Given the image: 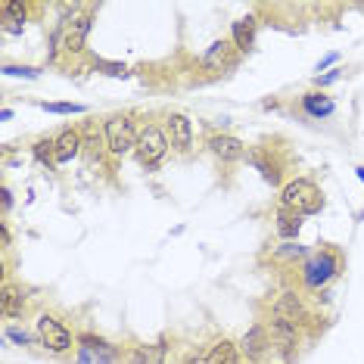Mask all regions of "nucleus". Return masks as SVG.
Returning <instances> with one entry per match:
<instances>
[{"instance_id":"nucleus-26","label":"nucleus","mask_w":364,"mask_h":364,"mask_svg":"<svg viewBox=\"0 0 364 364\" xmlns=\"http://www.w3.org/2000/svg\"><path fill=\"white\" fill-rule=\"evenodd\" d=\"M4 75H16V78H38L41 69H35V65H4Z\"/></svg>"},{"instance_id":"nucleus-1","label":"nucleus","mask_w":364,"mask_h":364,"mask_svg":"<svg viewBox=\"0 0 364 364\" xmlns=\"http://www.w3.org/2000/svg\"><path fill=\"white\" fill-rule=\"evenodd\" d=\"M280 209H289L296 215H318L324 209V196H321V190L311 184V181L305 178H296L289 181V184L280 190Z\"/></svg>"},{"instance_id":"nucleus-23","label":"nucleus","mask_w":364,"mask_h":364,"mask_svg":"<svg viewBox=\"0 0 364 364\" xmlns=\"http://www.w3.org/2000/svg\"><path fill=\"white\" fill-rule=\"evenodd\" d=\"M31 153H35V159L41 165H47V168H53L56 159H53V137H41L35 146H31Z\"/></svg>"},{"instance_id":"nucleus-19","label":"nucleus","mask_w":364,"mask_h":364,"mask_svg":"<svg viewBox=\"0 0 364 364\" xmlns=\"http://www.w3.org/2000/svg\"><path fill=\"white\" fill-rule=\"evenodd\" d=\"M0 311H4V318H19V314L26 311V296H22L13 284H4V293H0Z\"/></svg>"},{"instance_id":"nucleus-18","label":"nucleus","mask_w":364,"mask_h":364,"mask_svg":"<svg viewBox=\"0 0 364 364\" xmlns=\"http://www.w3.org/2000/svg\"><path fill=\"white\" fill-rule=\"evenodd\" d=\"M302 109L311 115V119H327V115H333V100L324 94H318V90H309V94L302 97Z\"/></svg>"},{"instance_id":"nucleus-4","label":"nucleus","mask_w":364,"mask_h":364,"mask_svg":"<svg viewBox=\"0 0 364 364\" xmlns=\"http://www.w3.org/2000/svg\"><path fill=\"white\" fill-rule=\"evenodd\" d=\"M90 26H94V10H85L72 19L63 22L60 35H56V50H65V53H81L85 50V41L90 35Z\"/></svg>"},{"instance_id":"nucleus-6","label":"nucleus","mask_w":364,"mask_h":364,"mask_svg":"<svg viewBox=\"0 0 364 364\" xmlns=\"http://www.w3.org/2000/svg\"><path fill=\"white\" fill-rule=\"evenodd\" d=\"M119 361H122V352L115 349L112 343H106V339H100V336H90V333L78 336L75 364H119Z\"/></svg>"},{"instance_id":"nucleus-14","label":"nucleus","mask_w":364,"mask_h":364,"mask_svg":"<svg viewBox=\"0 0 364 364\" xmlns=\"http://www.w3.org/2000/svg\"><path fill=\"white\" fill-rule=\"evenodd\" d=\"M168 140L178 153H187L193 146V125H190L187 115H181V112L168 115Z\"/></svg>"},{"instance_id":"nucleus-2","label":"nucleus","mask_w":364,"mask_h":364,"mask_svg":"<svg viewBox=\"0 0 364 364\" xmlns=\"http://www.w3.org/2000/svg\"><path fill=\"white\" fill-rule=\"evenodd\" d=\"M168 146H171V140H168V134H165V131H162L159 125H144V128H140V134H137V146H134V153H137L140 165H144L146 171H153L156 165H159V162L165 159Z\"/></svg>"},{"instance_id":"nucleus-13","label":"nucleus","mask_w":364,"mask_h":364,"mask_svg":"<svg viewBox=\"0 0 364 364\" xmlns=\"http://www.w3.org/2000/svg\"><path fill=\"white\" fill-rule=\"evenodd\" d=\"M274 314H277V318L293 321V324H299V327L311 318L309 309H305V302H302V296H296L293 289H287V293H280V296H277V302H274Z\"/></svg>"},{"instance_id":"nucleus-27","label":"nucleus","mask_w":364,"mask_h":364,"mask_svg":"<svg viewBox=\"0 0 364 364\" xmlns=\"http://www.w3.org/2000/svg\"><path fill=\"white\" fill-rule=\"evenodd\" d=\"M4 336L10 339V343H16V346H31V333L28 330H22V327H6Z\"/></svg>"},{"instance_id":"nucleus-11","label":"nucleus","mask_w":364,"mask_h":364,"mask_svg":"<svg viewBox=\"0 0 364 364\" xmlns=\"http://www.w3.org/2000/svg\"><path fill=\"white\" fill-rule=\"evenodd\" d=\"M234 63H237V47H234V41H228V38L215 41L209 50H205V56H203V69H205V72L230 69Z\"/></svg>"},{"instance_id":"nucleus-12","label":"nucleus","mask_w":364,"mask_h":364,"mask_svg":"<svg viewBox=\"0 0 364 364\" xmlns=\"http://www.w3.org/2000/svg\"><path fill=\"white\" fill-rule=\"evenodd\" d=\"M205 144H209V150L218 156L221 162H240V159L250 156L246 153V144L240 137H234V134H212Z\"/></svg>"},{"instance_id":"nucleus-9","label":"nucleus","mask_w":364,"mask_h":364,"mask_svg":"<svg viewBox=\"0 0 364 364\" xmlns=\"http://www.w3.org/2000/svg\"><path fill=\"white\" fill-rule=\"evenodd\" d=\"M268 333H271V343L277 346L284 355H293V349L299 346V324H293V321H287V318H271L268 324Z\"/></svg>"},{"instance_id":"nucleus-16","label":"nucleus","mask_w":364,"mask_h":364,"mask_svg":"<svg viewBox=\"0 0 364 364\" xmlns=\"http://www.w3.org/2000/svg\"><path fill=\"white\" fill-rule=\"evenodd\" d=\"M230 41H234V47L240 53L252 50V44H255V19L252 16H243V19L234 22V28H230Z\"/></svg>"},{"instance_id":"nucleus-29","label":"nucleus","mask_w":364,"mask_h":364,"mask_svg":"<svg viewBox=\"0 0 364 364\" xmlns=\"http://www.w3.org/2000/svg\"><path fill=\"white\" fill-rule=\"evenodd\" d=\"M280 255H287V259H293V255H302V246L289 240V243H284V250H280Z\"/></svg>"},{"instance_id":"nucleus-24","label":"nucleus","mask_w":364,"mask_h":364,"mask_svg":"<svg viewBox=\"0 0 364 364\" xmlns=\"http://www.w3.org/2000/svg\"><path fill=\"white\" fill-rule=\"evenodd\" d=\"M94 69H97V72H103V75H109V78H128V75H131L128 65L109 63V60H94Z\"/></svg>"},{"instance_id":"nucleus-8","label":"nucleus","mask_w":364,"mask_h":364,"mask_svg":"<svg viewBox=\"0 0 364 364\" xmlns=\"http://www.w3.org/2000/svg\"><path fill=\"white\" fill-rule=\"evenodd\" d=\"M237 346H240V355H246L250 361H262L264 355L271 352V346H274V343H271L268 327H264V324H252Z\"/></svg>"},{"instance_id":"nucleus-22","label":"nucleus","mask_w":364,"mask_h":364,"mask_svg":"<svg viewBox=\"0 0 364 364\" xmlns=\"http://www.w3.org/2000/svg\"><path fill=\"white\" fill-rule=\"evenodd\" d=\"M246 159H250V162L255 165V168L262 171V178L268 181V184H280V168H277V162H271L262 150H259V153H250Z\"/></svg>"},{"instance_id":"nucleus-34","label":"nucleus","mask_w":364,"mask_h":364,"mask_svg":"<svg viewBox=\"0 0 364 364\" xmlns=\"http://www.w3.org/2000/svg\"><path fill=\"white\" fill-rule=\"evenodd\" d=\"M355 171H358V178H361V184H364V168H355Z\"/></svg>"},{"instance_id":"nucleus-15","label":"nucleus","mask_w":364,"mask_h":364,"mask_svg":"<svg viewBox=\"0 0 364 364\" xmlns=\"http://www.w3.org/2000/svg\"><path fill=\"white\" fill-rule=\"evenodd\" d=\"M26 13H28V4H13V0L0 4V19H4L6 35H19L26 28Z\"/></svg>"},{"instance_id":"nucleus-21","label":"nucleus","mask_w":364,"mask_h":364,"mask_svg":"<svg viewBox=\"0 0 364 364\" xmlns=\"http://www.w3.org/2000/svg\"><path fill=\"white\" fill-rule=\"evenodd\" d=\"M299 230H302V215H296L289 209H277V234L284 237L287 243L299 237Z\"/></svg>"},{"instance_id":"nucleus-17","label":"nucleus","mask_w":364,"mask_h":364,"mask_svg":"<svg viewBox=\"0 0 364 364\" xmlns=\"http://www.w3.org/2000/svg\"><path fill=\"white\" fill-rule=\"evenodd\" d=\"M165 358H168V343L137 346L128 352V364H165Z\"/></svg>"},{"instance_id":"nucleus-32","label":"nucleus","mask_w":364,"mask_h":364,"mask_svg":"<svg viewBox=\"0 0 364 364\" xmlns=\"http://www.w3.org/2000/svg\"><path fill=\"white\" fill-rule=\"evenodd\" d=\"M0 246H10V228H6V221H0Z\"/></svg>"},{"instance_id":"nucleus-25","label":"nucleus","mask_w":364,"mask_h":364,"mask_svg":"<svg viewBox=\"0 0 364 364\" xmlns=\"http://www.w3.org/2000/svg\"><path fill=\"white\" fill-rule=\"evenodd\" d=\"M41 109H47L53 115H81V112H87L81 103H41Z\"/></svg>"},{"instance_id":"nucleus-3","label":"nucleus","mask_w":364,"mask_h":364,"mask_svg":"<svg viewBox=\"0 0 364 364\" xmlns=\"http://www.w3.org/2000/svg\"><path fill=\"white\" fill-rule=\"evenodd\" d=\"M137 134L134 131V122H131V115H109L103 125V137H106V150L112 156H125L137 146Z\"/></svg>"},{"instance_id":"nucleus-20","label":"nucleus","mask_w":364,"mask_h":364,"mask_svg":"<svg viewBox=\"0 0 364 364\" xmlns=\"http://www.w3.org/2000/svg\"><path fill=\"white\" fill-rule=\"evenodd\" d=\"M209 364H240V346H234L230 339H218L209 352H205Z\"/></svg>"},{"instance_id":"nucleus-7","label":"nucleus","mask_w":364,"mask_h":364,"mask_svg":"<svg viewBox=\"0 0 364 364\" xmlns=\"http://www.w3.org/2000/svg\"><path fill=\"white\" fill-rule=\"evenodd\" d=\"M336 271H339V255L324 250V252L311 255V259L305 262L302 280H305V287H309V289H321L324 284H330V280L336 277Z\"/></svg>"},{"instance_id":"nucleus-33","label":"nucleus","mask_w":364,"mask_h":364,"mask_svg":"<svg viewBox=\"0 0 364 364\" xmlns=\"http://www.w3.org/2000/svg\"><path fill=\"white\" fill-rule=\"evenodd\" d=\"M336 60H339V53H330V56H324V60H321V63H318V72H324V69H327V65H333Z\"/></svg>"},{"instance_id":"nucleus-5","label":"nucleus","mask_w":364,"mask_h":364,"mask_svg":"<svg viewBox=\"0 0 364 364\" xmlns=\"http://www.w3.org/2000/svg\"><path fill=\"white\" fill-rule=\"evenodd\" d=\"M38 343L53 355H65L78 339H72V330L65 327L63 321H56L53 314H41L38 318Z\"/></svg>"},{"instance_id":"nucleus-30","label":"nucleus","mask_w":364,"mask_h":364,"mask_svg":"<svg viewBox=\"0 0 364 364\" xmlns=\"http://www.w3.org/2000/svg\"><path fill=\"white\" fill-rule=\"evenodd\" d=\"M0 205H4V215L10 212V205H13V193H10V187H0Z\"/></svg>"},{"instance_id":"nucleus-28","label":"nucleus","mask_w":364,"mask_h":364,"mask_svg":"<svg viewBox=\"0 0 364 364\" xmlns=\"http://www.w3.org/2000/svg\"><path fill=\"white\" fill-rule=\"evenodd\" d=\"M343 78V69H333V72H327V75H318L314 78V85L318 87H327V85H333V81Z\"/></svg>"},{"instance_id":"nucleus-31","label":"nucleus","mask_w":364,"mask_h":364,"mask_svg":"<svg viewBox=\"0 0 364 364\" xmlns=\"http://www.w3.org/2000/svg\"><path fill=\"white\" fill-rule=\"evenodd\" d=\"M184 364H209V361H205V352H190Z\"/></svg>"},{"instance_id":"nucleus-10","label":"nucleus","mask_w":364,"mask_h":364,"mask_svg":"<svg viewBox=\"0 0 364 364\" xmlns=\"http://www.w3.org/2000/svg\"><path fill=\"white\" fill-rule=\"evenodd\" d=\"M81 150H85V137H81V131H75V128H63L60 134L53 137V159H56V165L72 162Z\"/></svg>"}]
</instances>
